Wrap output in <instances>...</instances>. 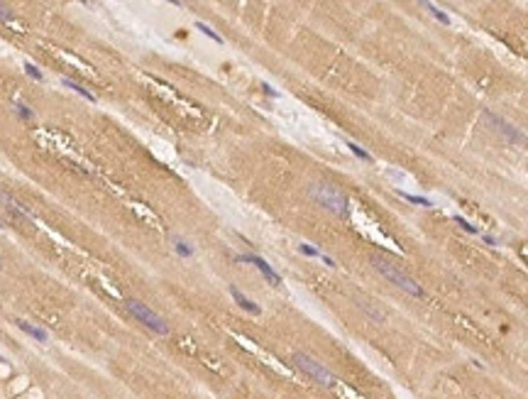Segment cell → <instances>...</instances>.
<instances>
[{
  "instance_id": "13",
  "label": "cell",
  "mask_w": 528,
  "mask_h": 399,
  "mask_svg": "<svg viewBox=\"0 0 528 399\" xmlns=\"http://www.w3.org/2000/svg\"><path fill=\"white\" fill-rule=\"evenodd\" d=\"M453 221H455V223H457V226H460L462 230H465V233H470V235H482V230L477 228L474 223H470L467 218H462V216H453Z\"/></svg>"
},
{
  "instance_id": "18",
  "label": "cell",
  "mask_w": 528,
  "mask_h": 399,
  "mask_svg": "<svg viewBox=\"0 0 528 399\" xmlns=\"http://www.w3.org/2000/svg\"><path fill=\"white\" fill-rule=\"evenodd\" d=\"M25 71H27L30 76L35 78V81H42V71H39V69L35 66V64H30V61H27V64H25Z\"/></svg>"
},
{
  "instance_id": "1",
  "label": "cell",
  "mask_w": 528,
  "mask_h": 399,
  "mask_svg": "<svg viewBox=\"0 0 528 399\" xmlns=\"http://www.w3.org/2000/svg\"><path fill=\"white\" fill-rule=\"evenodd\" d=\"M308 193H311V198H313L318 206H323L325 211L335 213V216H340V218H347V216H350V201H347V196H345L338 186L316 181V184L308 186Z\"/></svg>"
},
{
  "instance_id": "7",
  "label": "cell",
  "mask_w": 528,
  "mask_h": 399,
  "mask_svg": "<svg viewBox=\"0 0 528 399\" xmlns=\"http://www.w3.org/2000/svg\"><path fill=\"white\" fill-rule=\"evenodd\" d=\"M230 294H232V299H235V302L240 304V309H245V311L254 314V316H257V314H262V309H259V306L254 304L252 299H247V296L242 294V291H240V289H237V286H230Z\"/></svg>"
},
{
  "instance_id": "20",
  "label": "cell",
  "mask_w": 528,
  "mask_h": 399,
  "mask_svg": "<svg viewBox=\"0 0 528 399\" xmlns=\"http://www.w3.org/2000/svg\"><path fill=\"white\" fill-rule=\"evenodd\" d=\"M0 20H5V22H8V20H13V13H10L3 3H0Z\"/></svg>"
},
{
  "instance_id": "16",
  "label": "cell",
  "mask_w": 528,
  "mask_h": 399,
  "mask_svg": "<svg viewBox=\"0 0 528 399\" xmlns=\"http://www.w3.org/2000/svg\"><path fill=\"white\" fill-rule=\"evenodd\" d=\"M347 147H350V152L355 154V157H359L362 162H372V154L367 152V150H362L357 142H347Z\"/></svg>"
},
{
  "instance_id": "6",
  "label": "cell",
  "mask_w": 528,
  "mask_h": 399,
  "mask_svg": "<svg viewBox=\"0 0 528 399\" xmlns=\"http://www.w3.org/2000/svg\"><path fill=\"white\" fill-rule=\"evenodd\" d=\"M235 262H249V265L257 267V269H259V272H262L264 277H267V279H269L274 286L282 284V277L277 274V269L269 265L264 257H259V255H252V252H247V255H237V257H235Z\"/></svg>"
},
{
  "instance_id": "21",
  "label": "cell",
  "mask_w": 528,
  "mask_h": 399,
  "mask_svg": "<svg viewBox=\"0 0 528 399\" xmlns=\"http://www.w3.org/2000/svg\"><path fill=\"white\" fill-rule=\"evenodd\" d=\"M321 260H323V262H325L328 267H335V260H333V257H328V255H321Z\"/></svg>"
},
{
  "instance_id": "14",
  "label": "cell",
  "mask_w": 528,
  "mask_h": 399,
  "mask_svg": "<svg viewBox=\"0 0 528 399\" xmlns=\"http://www.w3.org/2000/svg\"><path fill=\"white\" fill-rule=\"evenodd\" d=\"M196 30H201V32H203L206 37H210V39H213V42H218V44H223V37H220V35L215 32V30H210V27H208V25H206V22H196Z\"/></svg>"
},
{
  "instance_id": "17",
  "label": "cell",
  "mask_w": 528,
  "mask_h": 399,
  "mask_svg": "<svg viewBox=\"0 0 528 399\" xmlns=\"http://www.w3.org/2000/svg\"><path fill=\"white\" fill-rule=\"evenodd\" d=\"M299 250H301L306 257H321V250H316L313 245H308V243H303V245H299Z\"/></svg>"
},
{
  "instance_id": "10",
  "label": "cell",
  "mask_w": 528,
  "mask_h": 399,
  "mask_svg": "<svg viewBox=\"0 0 528 399\" xmlns=\"http://www.w3.org/2000/svg\"><path fill=\"white\" fill-rule=\"evenodd\" d=\"M423 8H426V10H428V13H431V15H433L438 22H440V25H450V22H453V20H450V15H448L445 10H440L438 5H433V3H423Z\"/></svg>"
},
{
  "instance_id": "8",
  "label": "cell",
  "mask_w": 528,
  "mask_h": 399,
  "mask_svg": "<svg viewBox=\"0 0 528 399\" xmlns=\"http://www.w3.org/2000/svg\"><path fill=\"white\" fill-rule=\"evenodd\" d=\"M15 323H18V326L22 328V331H25V333H27V336H32V338H35V341H39V343H47V338H49L44 328H37V326H32V323L22 321V319H20V321H15Z\"/></svg>"
},
{
  "instance_id": "15",
  "label": "cell",
  "mask_w": 528,
  "mask_h": 399,
  "mask_svg": "<svg viewBox=\"0 0 528 399\" xmlns=\"http://www.w3.org/2000/svg\"><path fill=\"white\" fill-rule=\"evenodd\" d=\"M64 86H69V88H74L76 93H78V95H83L86 101H95V95H93V93H88V91H86L83 86H78V83H74L71 78H64Z\"/></svg>"
},
{
  "instance_id": "9",
  "label": "cell",
  "mask_w": 528,
  "mask_h": 399,
  "mask_svg": "<svg viewBox=\"0 0 528 399\" xmlns=\"http://www.w3.org/2000/svg\"><path fill=\"white\" fill-rule=\"evenodd\" d=\"M409 204H414V206H423V209H433V201L428 198V196H418V193H409V191H399Z\"/></svg>"
},
{
  "instance_id": "19",
  "label": "cell",
  "mask_w": 528,
  "mask_h": 399,
  "mask_svg": "<svg viewBox=\"0 0 528 399\" xmlns=\"http://www.w3.org/2000/svg\"><path fill=\"white\" fill-rule=\"evenodd\" d=\"M15 111H18V113H20V118H25V120H30V118H35V113H32V111H30L27 106H22V103H18V106H15Z\"/></svg>"
},
{
  "instance_id": "11",
  "label": "cell",
  "mask_w": 528,
  "mask_h": 399,
  "mask_svg": "<svg viewBox=\"0 0 528 399\" xmlns=\"http://www.w3.org/2000/svg\"><path fill=\"white\" fill-rule=\"evenodd\" d=\"M0 204H3V209L10 211V213H15V216H27V213L22 211V206H20L18 201H13V198H10L8 193H3V191H0Z\"/></svg>"
},
{
  "instance_id": "22",
  "label": "cell",
  "mask_w": 528,
  "mask_h": 399,
  "mask_svg": "<svg viewBox=\"0 0 528 399\" xmlns=\"http://www.w3.org/2000/svg\"><path fill=\"white\" fill-rule=\"evenodd\" d=\"M262 88H264V93H267V95H277V91H274L269 83H262Z\"/></svg>"
},
{
  "instance_id": "4",
  "label": "cell",
  "mask_w": 528,
  "mask_h": 399,
  "mask_svg": "<svg viewBox=\"0 0 528 399\" xmlns=\"http://www.w3.org/2000/svg\"><path fill=\"white\" fill-rule=\"evenodd\" d=\"M127 311H130L132 316L137 319L140 323H145L147 328H152L154 333H159V336H167L169 333V326H167V321L159 316V314H154L150 306H145L142 302H137V299H130L127 302Z\"/></svg>"
},
{
  "instance_id": "24",
  "label": "cell",
  "mask_w": 528,
  "mask_h": 399,
  "mask_svg": "<svg viewBox=\"0 0 528 399\" xmlns=\"http://www.w3.org/2000/svg\"><path fill=\"white\" fill-rule=\"evenodd\" d=\"M0 228H3V226H0Z\"/></svg>"
},
{
  "instance_id": "3",
  "label": "cell",
  "mask_w": 528,
  "mask_h": 399,
  "mask_svg": "<svg viewBox=\"0 0 528 399\" xmlns=\"http://www.w3.org/2000/svg\"><path fill=\"white\" fill-rule=\"evenodd\" d=\"M291 360H294V365L301 370L303 375H308L311 380L318 382L321 387H333V384L338 382V380H335V375H333L328 367H323L318 360H313L311 355H306V353H301V350H296Z\"/></svg>"
},
{
  "instance_id": "5",
  "label": "cell",
  "mask_w": 528,
  "mask_h": 399,
  "mask_svg": "<svg viewBox=\"0 0 528 399\" xmlns=\"http://www.w3.org/2000/svg\"><path fill=\"white\" fill-rule=\"evenodd\" d=\"M484 120L491 125V130L494 133H499L506 142H511V145H528V140H526V135L521 133L516 125H511L509 120H504L501 115H496V113H491V111H484Z\"/></svg>"
},
{
  "instance_id": "23",
  "label": "cell",
  "mask_w": 528,
  "mask_h": 399,
  "mask_svg": "<svg viewBox=\"0 0 528 399\" xmlns=\"http://www.w3.org/2000/svg\"><path fill=\"white\" fill-rule=\"evenodd\" d=\"M482 238H484L487 245H496V238H494V235H482Z\"/></svg>"
},
{
  "instance_id": "2",
  "label": "cell",
  "mask_w": 528,
  "mask_h": 399,
  "mask_svg": "<svg viewBox=\"0 0 528 399\" xmlns=\"http://www.w3.org/2000/svg\"><path fill=\"white\" fill-rule=\"evenodd\" d=\"M372 267L377 269L379 274L386 279V282H391L394 286H399L401 291H406V294H411V296H416V299H421L423 296V289H421V284L416 282V279H411L404 269H399V265H394L391 260H386V257H379V255H374L372 257Z\"/></svg>"
},
{
  "instance_id": "12",
  "label": "cell",
  "mask_w": 528,
  "mask_h": 399,
  "mask_svg": "<svg viewBox=\"0 0 528 399\" xmlns=\"http://www.w3.org/2000/svg\"><path fill=\"white\" fill-rule=\"evenodd\" d=\"M171 243H174V250H176L181 257H191V255H193V247H191L184 238H176V235H174V238H171Z\"/></svg>"
}]
</instances>
